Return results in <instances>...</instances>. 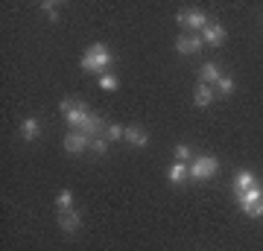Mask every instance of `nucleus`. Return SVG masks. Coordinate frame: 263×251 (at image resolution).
I'll use <instances>...</instances> for the list:
<instances>
[{
	"label": "nucleus",
	"instance_id": "obj_1",
	"mask_svg": "<svg viewBox=\"0 0 263 251\" xmlns=\"http://www.w3.org/2000/svg\"><path fill=\"white\" fill-rule=\"evenodd\" d=\"M108 65H111V53H108V47H105L103 41L91 44L88 47V53L82 56V70H88V73L103 76L105 70H108Z\"/></svg>",
	"mask_w": 263,
	"mask_h": 251
},
{
	"label": "nucleus",
	"instance_id": "obj_2",
	"mask_svg": "<svg viewBox=\"0 0 263 251\" xmlns=\"http://www.w3.org/2000/svg\"><path fill=\"white\" fill-rule=\"evenodd\" d=\"M59 111L67 117L70 129H79V123H82L85 114H88V105H85L82 100H70V96H65V100L59 103Z\"/></svg>",
	"mask_w": 263,
	"mask_h": 251
},
{
	"label": "nucleus",
	"instance_id": "obj_3",
	"mask_svg": "<svg viewBox=\"0 0 263 251\" xmlns=\"http://www.w3.org/2000/svg\"><path fill=\"white\" fill-rule=\"evenodd\" d=\"M216 172H219V161L211 158V155H199V158H193V164H190V178H196V181L214 178Z\"/></svg>",
	"mask_w": 263,
	"mask_h": 251
},
{
	"label": "nucleus",
	"instance_id": "obj_4",
	"mask_svg": "<svg viewBox=\"0 0 263 251\" xmlns=\"http://www.w3.org/2000/svg\"><path fill=\"white\" fill-rule=\"evenodd\" d=\"M105 129H108V123H105L100 114L88 111L85 114V120L79 123V129H73V131H82L85 138H100V134H105Z\"/></svg>",
	"mask_w": 263,
	"mask_h": 251
},
{
	"label": "nucleus",
	"instance_id": "obj_5",
	"mask_svg": "<svg viewBox=\"0 0 263 251\" xmlns=\"http://www.w3.org/2000/svg\"><path fill=\"white\" fill-rule=\"evenodd\" d=\"M85 149H91V138H85L82 131H67L65 134V152H70V155H82Z\"/></svg>",
	"mask_w": 263,
	"mask_h": 251
},
{
	"label": "nucleus",
	"instance_id": "obj_6",
	"mask_svg": "<svg viewBox=\"0 0 263 251\" xmlns=\"http://www.w3.org/2000/svg\"><path fill=\"white\" fill-rule=\"evenodd\" d=\"M179 24L190 29H205L211 21H208V15L202 9H184V12H179Z\"/></svg>",
	"mask_w": 263,
	"mask_h": 251
},
{
	"label": "nucleus",
	"instance_id": "obj_7",
	"mask_svg": "<svg viewBox=\"0 0 263 251\" xmlns=\"http://www.w3.org/2000/svg\"><path fill=\"white\" fill-rule=\"evenodd\" d=\"M59 228L65 234H73L82 228V216H79V210L76 207H70V210H59Z\"/></svg>",
	"mask_w": 263,
	"mask_h": 251
},
{
	"label": "nucleus",
	"instance_id": "obj_8",
	"mask_svg": "<svg viewBox=\"0 0 263 251\" xmlns=\"http://www.w3.org/2000/svg\"><path fill=\"white\" fill-rule=\"evenodd\" d=\"M202 35H181L176 38V50H179L181 56H196L199 50H202Z\"/></svg>",
	"mask_w": 263,
	"mask_h": 251
},
{
	"label": "nucleus",
	"instance_id": "obj_9",
	"mask_svg": "<svg viewBox=\"0 0 263 251\" xmlns=\"http://www.w3.org/2000/svg\"><path fill=\"white\" fill-rule=\"evenodd\" d=\"M202 41L205 44H211V47H219V44H226V27L222 24H208L205 29H202Z\"/></svg>",
	"mask_w": 263,
	"mask_h": 251
},
{
	"label": "nucleus",
	"instance_id": "obj_10",
	"mask_svg": "<svg viewBox=\"0 0 263 251\" xmlns=\"http://www.w3.org/2000/svg\"><path fill=\"white\" fill-rule=\"evenodd\" d=\"M123 140H129L132 146H146V143H149V134H146L141 126H126V131H123Z\"/></svg>",
	"mask_w": 263,
	"mask_h": 251
},
{
	"label": "nucleus",
	"instance_id": "obj_11",
	"mask_svg": "<svg viewBox=\"0 0 263 251\" xmlns=\"http://www.w3.org/2000/svg\"><path fill=\"white\" fill-rule=\"evenodd\" d=\"M254 184H257V178H254V172H249V169H243V172L234 176V193L237 196H243L246 190H252Z\"/></svg>",
	"mask_w": 263,
	"mask_h": 251
},
{
	"label": "nucleus",
	"instance_id": "obj_12",
	"mask_svg": "<svg viewBox=\"0 0 263 251\" xmlns=\"http://www.w3.org/2000/svg\"><path fill=\"white\" fill-rule=\"evenodd\" d=\"M222 76L226 73H222V67L216 65V62H205V65H202V82L205 85H216Z\"/></svg>",
	"mask_w": 263,
	"mask_h": 251
},
{
	"label": "nucleus",
	"instance_id": "obj_13",
	"mask_svg": "<svg viewBox=\"0 0 263 251\" xmlns=\"http://www.w3.org/2000/svg\"><path fill=\"white\" fill-rule=\"evenodd\" d=\"M38 134H41V123L35 117H27V120L21 123V138L24 140H35Z\"/></svg>",
	"mask_w": 263,
	"mask_h": 251
},
{
	"label": "nucleus",
	"instance_id": "obj_14",
	"mask_svg": "<svg viewBox=\"0 0 263 251\" xmlns=\"http://www.w3.org/2000/svg\"><path fill=\"white\" fill-rule=\"evenodd\" d=\"M187 176H190V167H187V164H181V161H176V164L167 169V178L173 181V184H181Z\"/></svg>",
	"mask_w": 263,
	"mask_h": 251
},
{
	"label": "nucleus",
	"instance_id": "obj_15",
	"mask_svg": "<svg viewBox=\"0 0 263 251\" xmlns=\"http://www.w3.org/2000/svg\"><path fill=\"white\" fill-rule=\"evenodd\" d=\"M211 100H214V88L202 82V85L196 88V93H193V103H196L199 108H205V105H211Z\"/></svg>",
	"mask_w": 263,
	"mask_h": 251
},
{
	"label": "nucleus",
	"instance_id": "obj_16",
	"mask_svg": "<svg viewBox=\"0 0 263 251\" xmlns=\"http://www.w3.org/2000/svg\"><path fill=\"white\" fill-rule=\"evenodd\" d=\"M237 199H240V205H249V202H257V199H263V190L254 184L252 190H246V193H243V196H237Z\"/></svg>",
	"mask_w": 263,
	"mask_h": 251
},
{
	"label": "nucleus",
	"instance_id": "obj_17",
	"mask_svg": "<svg viewBox=\"0 0 263 251\" xmlns=\"http://www.w3.org/2000/svg\"><path fill=\"white\" fill-rule=\"evenodd\" d=\"M56 205H59V210H70V207H73V193H70V190H62V193L56 196Z\"/></svg>",
	"mask_w": 263,
	"mask_h": 251
},
{
	"label": "nucleus",
	"instance_id": "obj_18",
	"mask_svg": "<svg viewBox=\"0 0 263 251\" xmlns=\"http://www.w3.org/2000/svg\"><path fill=\"white\" fill-rule=\"evenodd\" d=\"M216 91L222 93V96H231V93H234V79H231V76H222V79L216 82Z\"/></svg>",
	"mask_w": 263,
	"mask_h": 251
},
{
	"label": "nucleus",
	"instance_id": "obj_19",
	"mask_svg": "<svg viewBox=\"0 0 263 251\" xmlns=\"http://www.w3.org/2000/svg\"><path fill=\"white\" fill-rule=\"evenodd\" d=\"M243 207L246 216H263V199H257V202H249V205H240Z\"/></svg>",
	"mask_w": 263,
	"mask_h": 251
},
{
	"label": "nucleus",
	"instance_id": "obj_20",
	"mask_svg": "<svg viewBox=\"0 0 263 251\" xmlns=\"http://www.w3.org/2000/svg\"><path fill=\"white\" fill-rule=\"evenodd\" d=\"M100 79V88L103 91H117V76L114 73H103V76H97Z\"/></svg>",
	"mask_w": 263,
	"mask_h": 251
},
{
	"label": "nucleus",
	"instance_id": "obj_21",
	"mask_svg": "<svg viewBox=\"0 0 263 251\" xmlns=\"http://www.w3.org/2000/svg\"><path fill=\"white\" fill-rule=\"evenodd\" d=\"M123 126H117V123H108V129H105V140H123Z\"/></svg>",
	"mask_w": 263,
	"mask_h": 251
},
{
	"label": "nucleus",
	"instance_id": "obj_22",
	"mask_svg": "<svg viewBox=\"0 0 263 251\" xmlns=\"http://www.w3.org/2000/svg\"><path fill=\"white\" fill-rule=\"evenodd\" d=\"M91 149H94L97 155H105V152H108V140H105L103 134H100V138H91Z\"/></svg>",
	"mask_w": 263,
	"mask_h": 251
},
{
	"label": "nucleus",
	"instance_id": "obj_23",
	"mask_svg": "<svg viewBox=\"0 0 263 251\" xmlns=\"http://www.w3.org/2000/svg\"><path fill=\"white\" fill-rule=\"evenodd\" d=\"M41 9L50 15V21H53V24L59 21V3H50V0H44V3H41Z\"/></svg>",
	"mask_w": 263,
	"mask_h": 251
},
{
	"label": "nucleus",
	"instance_id": "obj_24",
	"mask_svg": "<svg viewBox=\"0 0 263 251\" xmlns=\"http://www.w3.org/2000/svg\"><path fill=\"white\" fill-rule=\"evenodd\" d=\"M176 158H179L181 164H187V158H190V149L184 146V143H179V146H176Z\"/></svg>",
	"mask_w": 263,
	"mask_h": 251
}]
</instances>
